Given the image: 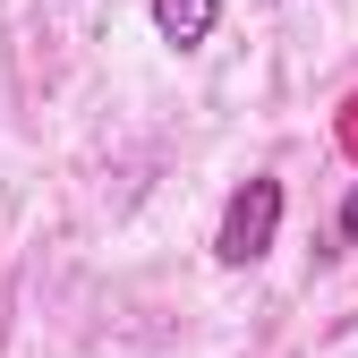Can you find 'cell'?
<instances>
[{
  "instance_id": "6da1fadb",
  "label": "cell",
  "mask_w": 358,
  "mask_h": 358,
  "mask_svg": "<svg viewBox=\"0 0 358 358\" xmlns=\"http://www.w3.org/2000/svg\"><path fill=\"white\" fill-rule=\"evenodd\" d=\"M282 231V179H248V188H231V205H222V231H213V256L222 264H256L264 248H273Z\"/></svg>"
},
{
  "instance_id": "7a4b0ae2",
  "label": "cell",
  "mask_w": 358,
  "mask_h": 358,
  "mask_svg": "<svg viewBox=\"0 0 358 358\" xmlns=\"http://www.w3.org/2000/svg\"><path fill=\"white\" fill-rule=\"evenodd\" d=\"M213 17H222V0H154V26H162V43H179V52H196V43L213 34Z\"/></svg>"
}]
</instances>
